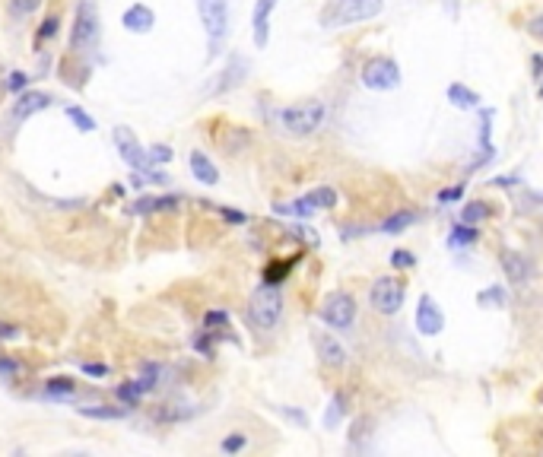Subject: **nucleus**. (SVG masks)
I'll return each mask as SVG.
<instances>
[{"label": "nucleus", "instance_id": "obj_14", "mask_svg": "<svg viewBox=\"0 0 543 457\" xmlns=\"http://www.w3.org/2000/svg\"><path fill=\"white\" fill-rule=\"evenodd\" d=\"M121 25L128 32H134V35H147V32H153V25H156V13L150 10L147 4H130L128 10L121 13Z\"/></svg>", "mask_w": 543, "mask_h": 457}, {"label": "nucleus", "instance_id": "obj_43", "mask_svg": "<svg viewBox=\"0 0 543 457\" xmlns=\"http://www.w3.org/2000/svg\"><path fill=\"white\" fill-rule=\"evenodd\" d=\"M0 336H4V340H16V327H7V324H0Z\"/></svg>", "mask_w": 543, "mask_h": 457}, {"label": "nucleus", "instance_id": "obj_30", "mask_svg": "<svg viewBox=\"0 0 543 457\" xmlns=\"http://www.w3.org/2000/svg\"><path fill=\"white\" fill-rule=\"evenodd\" d=\"M343 403H346V397H343V394H334V400H331V410H327V416H324V422L327 425H331V429H334V425H337V419H343Z\"/></svg>", "mask_w": 543, "mask_h": 457}, {"label": "nucleus", "instance_id": "obj_7", "mask_svg": "<svg viewBox=\"0 0 543 457\" xmlns=\"http://www.w3.org/2000/svg\"><path fill=\"white\" fill-rule=\"evenodd\" d=\"M359 80H362L365 89H372V92H391V89L401 86V67H397L394 57H369V61L362 63V70H359Z\"/></svg>", "mask_w": 543, "mask_h": 457}, {"label": "nucleus", "instance_id": "obj_23", "mask_svg": "<svg viewBox=\"0 0 543 457\" xmlns=\"http://www.w3.org/2000/svg\"><path fill=\"white\" fill-rule=\"evenodd\" d=\"M67 118L77 124V130H83V133H92L96 130V121H92V114H86L80 105H67Z\"/></svg>", "mask_w": 543, "mask_h": 457}, {"label": "nucleus", "instance_id": "obj_1", "mask_svg": "<svg viewBox=\"0 0 543 457\" xmlns=\"http://www.w3.org/2000/svg\"><path fill=\"white\" fill-rule=\"evenodd\" d=\"M384 10V0H327L321 10V29H343L353 23L375 19Z\"/></svg>", "mask_w": 543, "mask_h": 457}, {"label": "nucleus", "instance_id": "obj_20", "mask_svg": "<svg viewBox=\"0 0 543 457\" xmlns=\"http://www.w3.org/2000/svg\"><path fill=\"white\" fill-rule=\"evenodd\" d=\"M45 394L48 397H54V400H71L73 394H77V384H73L71 378H51L45 384Z\"/></svg>", "mask_w": 543, "mask_h": 457}, {"label": "nucleus", "instance_id": "obj_40", "mask_svg": "<svg viewBox=\"0 0 543 457\" xmlns=\"http://www.w3.org/2000/svg\"><path fill=\"white\" fill-rule=\"evenodd\" d=\"M219 213H223L226 216V219H229V222H236V226H242V222H248V216H245V213H238V209H219Z\"/></svg>", "mask_w": 543, "mask_h": 457}, {"label": "nucleus", "instance_id": "obj_18", "mask_svg": "<svg viewBox=\"0 0 543 457\" xmlns=\"http://www.w3.org/2000/svg\"><path fill=\"white\" fill-rule=\"evenodd\" d=\"M413 222H416V213H413V209H397V213H391L388 219L382 222V232H384V235H401V232H407Z\"/></svg>", "mask_w": 543, "mask_h": 457}, {"label": "nucleus", "instance_id": "obj_26", "mask_svg": "<svg viewBox=\"0 0 543 457\" xmlns=\"http://www.w3.org/2000/svg\"><path fill=\"white\" fill-rule=\"evenodd\" d=\"M118 397H121L124 406H137V403H140L143 391H140V384H137V378L134 381H124V384L118 387Z\"/></svg>", "mask_w": 543, "mask_h": 457}, {"label": "nucleus", "instance_id": "obj_38", "mask_svg": "<svg viewBox=\"0 0 543 457\" xmlns=\"http://www.w3.org/2000/svg\"><path fill=\"white\" fill-rule=\"evenodd\" d=\"M527 32H530L534 38H540V42H543V13H537V16L530 19V23H527Z\"/></svg>", "mask_w": 543, "mask_h": 457}, {"label": "nucleus", "instance_id": "obj_45", "mask_svg": "<svg viewBox=\"0 0 543 457\" xmlns=\"http://www.w3.org/2000/svg\"><path fill=\"white\" fill-rule=\"evenodd\" d=\"M540 99H543V86H540Z\"/></svg>", "mask_w": 543, "mask_h": 457}, {"label": "nucleus", "instance_id": "obj_32", "mask_svg": "<svg viewBox=\"0 0 543 457\" xmlns=\"http://www.w3.org/2000/svg\"><path fill=\"white\" fill-rule=\"evenodd\" d=\"M245 444H248V438H245L242 432H232L229 438H223V444H219V448H223L226 454H238V451H242Z\"/></svg>", "mask_w": 543, "mask_h": 457}, {"label": "nucleus", "instance_id": "obj_22", "mask_svg": "<svg viewBox=\"0 0 543 457\" xmlns=\"http://www.w3.org/2000/svg\"><path fill=\"white\" fill-rule=\"evenodd\" d=\"M130 406H118V410H109V406H80V413H83L86 419H121L128 416Z\"/></svg>", "mask_w": 543, "mask_h": 457}, {"label": "nucleus", "instance_id": "obj_34", "mask_svg": "<svg viewBox=\"0 0 543 457\" xmlns=\"http://www.w3.org/2000/svg\"><path fill=\"white\" fill-rule=\"evenodd\" d=\"M26 86H29V73H23V70H13V73H10V80H7V89L20 95Z\"/></svg>", "mask_w": 543, "mask_h": 457}, {"label": "nucleus", "instance_id": "obj_36", "mask_svg": "<svg viewBox=\"0 0 543 457\" xmlns=\"http://www.w3.org/2000/svg\"><path fill=\"white\" fill-rule=\"evenodd\" d=\"M58 25H61L58 16H48L45 23H42V29H39V38H54L58 35Z\"/></svg>", "mask_w": 543, "mask_h": 457}, {"label": "nucleus", "instance_id": "obj_17", "mask_svg": "<svg viewBox=\"0 0 543 457\" xmlns=\"http://www.w3.org/2000/svg\"><path fill=\"white\" fill-rule=\"evenodd\" d=\"M448 102H451L454 108H460V111L480 108V95L473 92V89H467L464 83H451V86H448Z\"/></svg>", "mask_w": 543, "mask_h": 457}, {"label": "nucleus", "instance_id": "obj_15", "mask_svg": "<svg viewBox=\"0 0 543 457\" xmlns=\"http://www.w3.org/2000/svg\"><path fill=\"white\" fill-rule=\"evenodd\" d=\"M188 165H191V175L197 178L200 184H216L219 181V169L213 165V159L207 156V152H200V150H194L191 156H188Z\"/></svg>", "mask_w": 543, "mask_h": 457}, {"label": "nucleus", "instance_id": "obj_28", "mask_svg": "<svg viewBox=\"0 0 543 457\" xmlns=\"http://www.w3.org/2000/svg\"><path fill=\"white\" fill-rule=\"evenodd\" d=\"M451 245H473L477 241V228L470 226V222H464V226H454V232H451Z\"/></svg>", "mask_w": 543, "mask_h": 457}, {"label": "nucleus", "instance_id": "obj_41", "mask_svg": "<svg viewBox=\"0 0 543 457\" xmlns=\"http://www.w3.org/2000/svg\"><path fill=\"white\" fill-rule=\"evenodd\" d=\"M448 200H460V188H448L439 194V203H448Z\"/></svg>", "mask_w": 543, "mask_h": 457}, {"label": "nucleus", "instance_id": "obj_37", "mask_svg": "<svg viewBox=\"0 0 543 457\" xmlns=\"http://www.w3.org/2000/svg\"><path fill=\"white\" fill-rule=\"evenodd\" d=\"M83 372L90 374V378H105V374H109V365H102V362H83Z\"/></svg>", "mask_w": 543, "mask_h": 457}, {"label": "nucleus", "instance_id": "obj_8", "mask_svg": "<svg viewBox=\"0 0 543 457\" xmlns=\"http://www.w3.org/2000/svg\"><path fill=\"white\" fill-rule=\"evenodd\" d=\"M403 295H407V289H403L401 279L378 276L369 289V305L378 311V315H397L403 305Z\"/></svg>", "mask_w": 543, "mask_h": 457}, {"label": "nucleus", "instance_id": "obj_19", "mask_svg": "<svg viewBox=\"0 0 543 457\" xmlns=\"http://www.w3.org/2000/svg\"><path fill=\"white\" fill-rule=\"evenodd\" d=\"M245 70H248V63H245L242 57H232L229 67L223 70V83H219V86L213 89V92H226V89L238 86V83H242V76H245Z\"/></svg>", "mask_w": 543, "mask_h": 457}, {"label": "nucleus", "instance_id": "obj_35", "mask_svg": "<svg viewBox=\"0 0 543 457\" xmlns=\"http://www.w3.org/2000/svg\"><path fill=\"white\" fill-rule=\"evenodd\" d=\"M150 159H153V165H166L172 159V150L166 143H156V146H150Z\"/></svg>", "mask_w": 543, "mask_h": 457}, {"label": "nucleus", "instance_id": "obj_44", "mask_svg": "<svg viewBox=\"0 0 543 457\" xmlns=\"http://www.w3.org/2000/svg\"><path fill=\"white\" fill-rule=\"evenodd\" d=\"M534 67H537V70H543V57H534Z\"/></svg>", "mask_w": 543, "mask_h": 457}, {"label": "nucleus", "instance_id": "obj_29", "mask_svg": "<svg viewBox=\"0 0 543 457\" xmlns=\"http://www.w3.org/2000/svg\"><path fill=\"white\" fill-rule=\"evenodd\" d=\"M293 270V264L289 260H283V264H270L267 270H264V283L267 286H276V283H283V276Z\"/></svg>", "mask_w": 543, "mask_h": 457}, {"label": "nucleus", "instance_id": "obj_33", "mask_svg": "<svg viewBox=\"0 0 543 457\" xmlns=\"http://www.w3.org/2000/svg\"><path fill=\"white\" fill-rule=\"evenodd\" d=\"M42 6V0H10V10L16 13V16H29V13H35Z\"/></svg>", "mask_w": 543, "mask_h": 457}, {"label": "nucleus", "instance_id": "obj_16", "mask_svg": "<svg viewBox=\"0 0 543 457\" xmlns=\"http://www.w3.org/2000/svg\"><path fill=\"white\" fill-rule=\"evenodd\" d=\"M499 260H502V270H505V276H508L511 283H524V279L530 276L527 260H524L518 251H502L499 254Z\"/></svg>", "mask_w": 543, "mask_h": 457}, {"label": "nucleus", "instance_id": "obj_31", "mask_svg": "<svg viewBox=\"0 0 543 457\" xmlns=\"http://www.w3.org/2000/svg\"><path fill=\"white\" fill-rule=\"evenodd\" d=\"M391 267H397V270H410V267H416V257L410 251H403V248H397V251H391Z\"/></svg>", "mask_w": 543, "mask_h": 457}, {"label": "nucleus", "instance_id": "obj_39", "mask_svg": "<svg viewBox=\"0 0 543 457\" xmlns=\"http://www.w3.org/2000/svg\"><path fill=\"white\" fill-rule=\"evenodd\" d=\"M216 324H229V315H226V311H210V315H207V327H216Z\"/></svg>", "mask_w": 543, "mask_h": 457}, {"label": "nucleus", "instance_id": "obj_24", "mask_svg": "<svg viewBox=\"0 0 543 457\" xmlns=\"http://www.w3.org/2000/svg\"><path fill=\"white\" fill-rule=\"evenodd\" d=\"M305 197L315 203V207H321V209L337 207V190H334V188H315L312 194H305Z\"/></svg>", "mask_w": 543, "mask_h": 457}, {"label": "nucleus", "instance_id": "obj_2", "mask_svg": "<svg viewBox=\"0 0 543 457\" xmlns=\"http://www.w3.org/2000/svg\"><path fill=\"white\" fill-rule=\"evenodd\" d=\"M99 35H102V16H99L96 0H80L73 10V25H71V51L86 54L96 48Z\"/></svg>", "mask_w": 543, "mask_h": 457}, {"label": "nucleus", "instance_id": "obj_21", "mask_svg": "<svg viewBox=\"0 0 543 457\" xmlns=\"http://www.w3.org/2000/svg\"><path fill=\"white\" fill-rule=\"evenodd\" d=\"M486 216H489V207H486L483 200H470L460 207V219L470 222V226H477V222H483Z\"/></svg>", "mask_w": 543, "mask_h": 457}, {"label": "nucleus", "instance_id": "obj_27", "mask_svg": "<svg viewBox=\"0 0 543 457\" xmlns=\"http://www.w3.org/2000/svg\"><path fill=\"white\" fill-rule=\"evenodd\" d=\"M315 209H318V207H315V203L308 200V197H302V200H293L289 207H283V203H280V207H276V213H289V216H312Z\"/></svg>", "mask_w": 543, "mask_h": 457}, {"label": "nucleus", "instance_id": "obj_10", "mask_svg": "<svg viewBox=\"0 0 543 457\" xmlns=\"http://www.w3.org/2000/svg\"><path fill=\"white\" fill-rule=\"evenodd\" d=\"M413 324H416V330H420L422 336H435V334H441V330H445V315H441V308L435 305L432 295H420Z\"/></svg>", "mask_w": 543, "mask_h": 457}, {"label": "nucleus", "instance_id": "obj_3", "mask_svg": "<svg viewBox=\"0 0 543 457\" xmlns=\"http://www.w3.org/2000/svg\"><path fill=\"white\" fill-rule=\"evenodd\" d=\"M324 118H327L324 102H302V105L280 108V114H276L280 127L286 133H293V137H308V133H315L321 124H324Z\"/></svg>", "mask_w": 543, "mask_h": 457}, {"label": "nucleus", "instance_id": "obj_13", "mask_svg": "<svg viewBox=\"0 0 543 457\" xmlns=\"http://www.w3.org/2000/svg\"><path fill=\"white\" fill-rule=\"evenodd\" d=\"M51 102H54V99H51L48 92H39V89H23V92L16 95L13 118H16V121H26V118H32V114L45 111Z\"/></svg>", "mask_w": 543, "mask_h": 457}, {"label": "nucleus", "instance_id": "obj_42", "mask_svg": "<svg viewBox=\"0 0 543 457\" xmlns=\"http://www.w3.org/2000/svg\"><path fill=\"white\" fill-rule=\"evenodd\" d=\"M16 372V365L10 359H0V374H4V378H10V374Z\"/></svg>", "mask_w": 543, "mask_h": 457}, {"label": "nucleus", "instance_id": "obj_9", "mask_svg": "<svg viewBox=\"0 0 543 457\" xmlns=\"http://www.w3.org/2000/svg\"><path fill=\"white\" fill-rule=\"evenodd\" d=\"M321 321L331 324L334 330H346L356 321V298L350 292H331L321 302Z\"/></svg>", "mask_w": 543, "mask_h": 457}, {"label": "nucleus", "instance_id": "obj_11", "mask_svg": "<svg viewBox=\"0 0 543 457\" xmlns=\"http://www.w3.org/2000/svg\"><path fill=\"white\" fill-rule=\"evenodd\" d=\"M315 349H318L321 365H327V368H343L346 365V346L334 334L318 330V334H315Z\"/></svg>", "mask_w": 543, "mask_h": 457}, {"label": "nucleus", "instance_id": "obj_5", "mask_svg": "<svg viewBox=\"0 0 543 457\" xmlns=\"http://www.w3.org/2000/svg\"><path fill=\"white\" fill-rule=\"evenodd\" d=\"M197 13L207 42H210V57H216L226 35H229V4L226 0H197Z\"/></svg>", "mask_w": 543, "mask_h": 457}, {"label": "nucleus", "instance_id": "obj_12", "mask_svg": "<svg viewBox=\"0 0 543 457\" xmlns=\"http://www.w3.org/2000/svg\"><path fill=\"white\" fill-rule=\"evenodd\" d=\"M276 10V0H257L251 10V35H255V48H267L270 42V13Z\"/></svg>", "mask_w": 543, "mask_h": 457}, {"label": "nucleus", "instance_id": "obj_25", "mask_svg": "<svg viewBox=\"0 0 543 457\" xmlns=\"http://www.w3.org/2000/svg\"><path fill=\"white\" fill-rule=\"evenodd\" d=\"M477 302L483 305V308H502L505 305V289L502 286H489V289H483L477 295Z\"/></svg>", "mask_w": 543, "mask_h": 457}, {"label": "nucleus", "instance_id": "obj_4", "mask_svg": "<svg viewBox=\"0 0 543 457\" xmlns=\"http://www.w3.org/2000/svg\"><path fill=\"white\" fill-rule=\"evenodd\" d=\"M115 146H118V152H121V159L130 165L134 171H140V175H147L150 181H156V184H166L169 181V175L166 171H159L153 165V159H150V150H143L140 143H137V137L128 130V127H115Z\"/></svg>", "mask_w": 543, "mask_h": 457}, {"label": "nucleus", "instance_id": "obj_6", "mask_svg": "<svg viewBox=\"0 0 543 457\" xmlns=\"http://www.w3.org/2000/svg\"><path fill=\"white\" fill-rule=\"evenodd\" d=\"M280 315H283L280 289H276V286H267V283H264L261 289H255V295H251V302H248V321L255 324L257 330H270V327H276Z\"/></svg>", "mask_w": 543, "mask_h": 457}]
</instances>
